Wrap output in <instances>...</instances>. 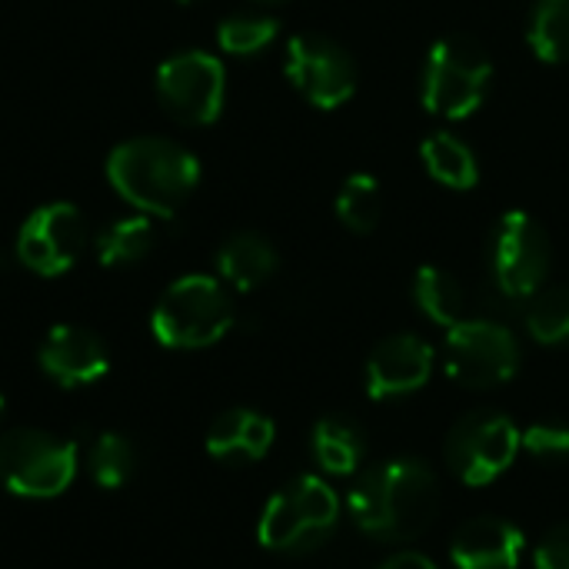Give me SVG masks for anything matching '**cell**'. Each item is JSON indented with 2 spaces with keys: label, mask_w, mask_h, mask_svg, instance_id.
Instances as JSON below:
<instances>
[{
  "label": "cell",
  "mask_w": 569,
  "mask_h": 569,
  "mask_svg": "<svg viewBox=\"0 0 569 569\" xmlns=\"http://www.w3.org/2000/svg\"><path fill=\"white\" fill-rule=\"evenodd\" d=\"M523 533L500 517H477L453 533L450 560L457 569H517L523 560Z\"/></svg>",
  "instance_id": "obj_15"
},
{
  "label": "cell",
  "mask_w": 569,
  "mask_h": 569,
  "mask_svg": "<svg viewBox=\"0 0 569 569\" xmlns=\"http://www.w3.org/2000/svg\"><path fill=\"white\" fill-rule=\"evenodd\" d=\"M530 47L547 63H569V0H540L530 23Z\"/></svg>",
  "instance_id": "obj_24"
},
{
  "label": "cell",
  "mask_w": 569,
  "mask_h": 569,
  "mask_svg": "<svg viewBox=\"0 0 569 569\" xmlns=\"http://www.w3.org/2000/svg\"><path fill=\"white\" fill-rule=\"evenodd\" d=\"M337 520L340 500L333 487L320 477H297L267 500L257 540L273 553H307L337 530Z\"/></svg>",
  "instance_id": "obj_5"
},
{
  "label": "cell",
  "mask_w": 569,
  "mask_h": 569,
  "mask_svg": "<svg viewBox=\"0 0 569 569\" xmlns=\"http://www.w3.org/2000/svg\"><path fill=\"white\" fill-rule=\"evenodd\" d=\"M157 97L177 123L207 127L223 113L227 70L207 50H180L160 63Z\"/></svg>",
  "instance_id": "obj_8"
},
{
  "label": "cell",
  "mask_w": 569,
  "mask_h": 569,
  "mask_svg": "<svg viewBox=\"0 0 569 569\" xmlns=\"http://www.w3.org/2000/svg\"><path fill=\"white\" fill-rule=\"evenodd\" d=\"M520 447H523L530 457L547 460V463L567 460L569 427H560V423H533L530 430H523V433H520Z\"/></svg>",
  "instance_id": "obj_27"
},
{
  "label": "cell",
  "mask_w": 569,
  "mask_h": 569,
  "mask_svg": "<svg viewBox=\"0 0 569 569\" xmlns=\"http://www.w3.org/2000/svg\"><path fill=\"white\" fill-rule=\"evenodd\" d=\"M377 569H440L430 557L423 553H413V550H403V553H393L390 560H383Z\"/></svg>",
  "instance_id": "obj_29"
},
{
  "label": "cell",
  "mask_w": 569,
  "mask_h": 569,
  "mask_svg": "<svg viewBox=\"0 0 569 569\" xmlns=\"http://www.w3.org/2000/svg\"><path fill=\"white\" fill-rule=\"evenodd\" d=\"M363 433L343 417H323L313 427V460L330 477H353L363 467Z\"/></svg>",
  "instance_id": "obj_20"
},
{
  "label": "cell",
  "mask_w": 569,
  "mask_h": 569,
  "mask_svg": "<svg viewBox=\"0 0 569 569\" xmlns=\"http://www.w3.org/2000/svg\"><path fill=\"white\" fill-rule=\"evenodd\" d=\"M443 363L450 380L470 390H490L520 370L517 337L493 320H460L443 343Z\"/></svg>",
  "instance_id": "obj_9"
},
{
  "label": "cell",
  "mask_w": 569,
  "mask_h": 569,
  "mask_svg": "<svg viewBox=\"0 0 569 569\" xmlns=\"http://www.w3.org/2000/svg\"><path fill=\"white\" fill-rule=\"evenodd\" d=\"M277 267H280L277 247L263 233H253V230L227 237L223 247L217 250L220 280L230 290H240V293H250V290L263 287L277 273Z\"/></svg>",
  "instance_id": "obj_17"
},
{
  "label": "cell",
  "mask_w": 569,
  "mask_h": 569,
  "mask_svg": "<svg viewBox=\"0 0 569 569\" xmlns=\"http://www.w3.org/2000/svg\"><path fill=\"white\" fill-rule=\"evenodd\" d=\"M413 300L417 307L440 327H457L463 320V310H467V297H463V287L460 280L443 270V267H420L417 277H413Z\"/></svg>",
  "instance_id": "obj_21"
},
{
  "label": "cell",
  "mask_w": 569,
  "mask_h": 569,
  "mask_svg": "<svg viewBox=\"0 0 569 569\" xmlns=\"http://www.w3.org/2000/svg\"><path fill=\"white\" fill-rule=\"evenodd\" d=\"M37 363L53 383L77 390V387H90L107 377L110 350L93 330L77 327V323H60V327L47 330V337L37 350Z\"/></svg>",
  "instance_id": "obj_13"
},
{
  "label": "cell",
  "mask_w": 569,
  "mask_h": 569,
  "mask_svg": "<svg viewBox=\"0 0 569 569\" xmlns=\"http://www.w3.org/2000/svg\"><path fill=\"white\" fill-rule=\"evenodd\" d=\"M537 569H569V523L553 527L533 550Z\"/></svg>",
  "instance_id": "obj_28"
},
{
  "label": "cell",
  "mask_w": 569,
  "mask_h": 569,
  "mask_svg": "<svg viewBox=\"0 0 569 569\" xmlns=\"http://www.w3.org/2000/svg\"><path fill=\"white\" fill-rule=\"evenodd\" d=\"M277 427L260 410H227L207 430V453L220 463H253L273 447Z\"/></svg>",
  "instance_id": "obj_16"
},
{
  "label": "cell",
  "mask_w": 569,
  "mask_h": 569,
  "mask_svg": "<svg viewBox=\"0 0 569 569\" xmlns=\"http://www.w3.org/2000/svg\"><path fill=\"white\" fill-rule=\"evenodd\" d=\"M237 320L223 280L190 273L173 280L150 313V330L167 350H203L220 343Z\"/></svg>",
  "instance_id": "obj_3"
},
{
  "label": "cell",
  "mask_w": 569,
  "mask_h": 569,
  "mask_svg": "<svg viewBox=\"0 0 569 569\" xmlns=\"http://www.w3.org/2000/svg\"><path fill=\"white\" fill-rule=\"evenodd\" d=\"M433 373V347L417 333H393L380 340L367 360V393L373 400H397L417 393Z\"/></svg>",
  "instance_id": "obj_14"
},
{
  "label": "cell",
  "mask_w": 569,
  "mask_h": 569,
  "mask_svg": "<svg viewBox=\"0 0 569 569\" xmlns=\"http://www.w3.org/2000/svg\"><path fill=\"white\" fill-rule=\"evenodd\" d=\"M550 263L553 247L547 230L527 210L503 213L490 240V267L497 287L513 300H530L543 290Z\"/></svg>",
  "instance_id": "obj_11"
},
{
  "label": "cell",
  "mask_w": 569,
  "mask_h": 569,
  "mask_svg": "<svg viewBox=\"0 0 569 569\" xmlns=\"http://www.w3.org/2000/svg\"><path fill=\"white\" fill-rule=\"evenodd\" d=\"M77 477V447L47 430H10L0 437V483L23 500L60 497Z\"/></svg>",
  "instance_id": "obj_6"
},
{
  "label": "cell",
  "mask_w": 569,
  "mask_h": 569,
  "mask_svg": "<svg viewBox=\"0 0 569 569\" xmlns=\"http://www.w3.org/2000/svg\"><path fill=\"white\" fill-rule=\"evenodd\" d=\"M520 450V430L510 417L497 410H473L460 417L443 447L447 467L467 487H487L500 480L513 467Z\"/></svg>",
  "instance_id": "obj_7"
},
{
  "label": "cell",
  "mask_w": 569,
  "mask_h": 569,
  "mask_svg": "<svg viewBox=\"0 0 569 569\" xmlns=\"http://www.w3.org/2000/svg\"><path fill=\"white\" fill-rule=\"evenodd\" d=\"M347 507L367 537L410 543L430 530L440 507V483L423 460L400 457L367 470L350 490Z\"/></svg>",
  "instance_id": "obj_1"
},
{
  "label": "cell",
  "mask_w": 569,
  "mask_h": 569,
  "mask_svg": "<svg viewBox=\"0 0 569 569\" xmlns=\"http://www.w3.org/2000/svg\"><path fill=\"white\" fill-rule=\"evenodd\" d=\"M277 17L270 13H257V10H243V13H230L220 20L217 27V43L223 53L233 57H257L260 50H267L277 40Z\"/></svg>",
  "instance_id": "obj_23"
},
{
  "label": "cell",
  "mask_w": 569,
  "mask_h": 569,
  "mask_svg": "<svg viewBox=\"0 0 569 569\" xmlns=\"http://www.w3.org/2000/svg\"><path fill=\"white\" fill-rule=\"evenodd\" d=\"M90 243L87 220L77 203L53 200L37 207L17 233V260L37 277H63Z\"/></svg>",
  "instance_id": "obj_12"
},
{
  "label": "cell",
  "mask_w": 569,
  "mask_h": 569,
  "mask_svg": "<svg viewBox=\"0 0 569 569\" xmlns=\"http://www.w3.org/2000/svg\"><path fill=\"white\" fill-rule=\"evenodd\" d=\"M180 3H200V0H180Z\"/></svg>",
  "instance_id": "obj_32"
},
{
  "label": "cell",
  "mask_w": 569,
  "mask_h": 569,
  "mask_svg": "<svg viewBox=\"0 0 569 569\" xmlns=\"http://www.w3.org/2000/svg\"><path fill=\"white\" fill-rule=\"evenodd\" d=\"M337 220L350 230V233H373L380 227L383 217V193H380V180L373 173H353L343 180L337 200H333Z\"/></svg>",
  "instance_id": "obj_22"
},
{
  "label": "cell",
  "mask_w": 569,
  "mask_h": 569,
  "mask_svg": "<svg viewBox=\"0 0 569 569\" xmlns=\"http://www.w3.org/2000/svg\"><path fill=\"white\" fill-rule=\"evenodd\" d=\"M3 410H7V400H3V393H0V420H3Z\"/></svg>",
  "instance_id": "obj_30"
},
{
  "label": "cell",
  "mask_w": 569,
  "mask_h": 569,
  "mask_svg": "<svg viewBox=\"0 0 569 569\" xmlns=\"http://www.w3.org/2000/svg\"><path fill=\"white\" fill-rule=\"evenodd\" d=\"M257 3H280V0H257Z\"/></svg>",
  "instance_id": "obj_31"
},
{
  "label": "cell",
  "mask_w": 569,
  "mask_h": 569,
  "mask_svg": "<svg viewBox=\"0 0 569 569\" xmlns=\"http://www.w3.org/2000/svg\"><path fill=\"white\" fill-rule=\"evenodd\" d=\"M107 180L120 200L147 217H173L200 183V160L167 137H130L107 157Z\"/></svg>",
  "instance_id": "obj_2"
},
{
  "label": "cell",
  "mask_w": 569,
  "mask_h": 569,
  "mask_svg": "<svg viewBox=\"0 0 569 569\" xmlns=\"http://www.w3.org/2000/svg\"><path fill=\"white\" fill-rule=\"evenodd\" d=\"M420 160H423L427 173L450 190H473L480 180V167H477L473 150L460 137H453L450 130L430 133L420 147Z\"/></svg>",
  "instance_id": "obj_18"
},
{
  "label": "cell",
  "mask_w": 569,
  "mask_h": 569,
  "mask_svg": "<svg viewBox=\"0 0 569 569\" xmlns=\"http://www.w3.org/2000/svg\"><path fill=\"white\" fill-rule=\"evenodd\" d=\"M287 80L297 87L303 100H310L320 110H337L357 93V60L350 50L317 30L297 33L287 43V60H283Z\"/></svg>",
  "instance_id": "obj_10"
},
{
  "label": "cell",
  "mask_w": 569,
  "mask_h": 569,
  "mask_svg": "<svg viewBox=\"0 0 569 569\" xmlns=\"http://www.w3.org/2000/svg\"><path fill=\"white\" fill-rule=\"evenodd\" d=\"M133 463H137V457H133L130 440L113 430L100 433L87 453V470H90L93 483L103 490H120L133 477Z\"/></svg>",
  "instance_id": "obj_25"
},
{
  "label": "cell",
  "mask_w": 569,
  "mask_h": 569,
  "mask_svg": "<svg viewBox=\"0 0 569 569\" xmlns=\"http://www.w3.org/2000/svg\"><path fill=\"white\" fill-rule=\"evenodd\" d=\"M490 80H493V60L487 47L470 33H447L427 53L420 97L430 113L447 120H463L483 107L490 93Z\"/></svg>",
  "instance_id": "obj_4"
},
{
  "label": "cell",
  "mask_w": 569,
  "mask_h": 569,
  "mask_svg": "<svg viewBox=\"0 0 569 569\" xmlns=\"http://www.w3.org/2000/svg\"><path fill=\"white\" fill-rule=\"evenodd\" d=\"M90 243H93L100 267L120 270V267L140 263L153 250V217L147 213L120 217L110 227H103Z\"/></svg>",
  "instance_id": "obj_19"
},
{
  "label": "cell",
  "mask_w": 569,
  "mask_h": 569,
  "mask_svg": "<svg viewBox=\"0 0 569 569\" xmlns=\"http://www.w3.org/2000/svg\"><path fill=\"white\" fill-rule=\"evenodd\" d=\"M527 330L537 343H547V347L569 343V287H550L530 297Z\"/></svg>",
  "instance_id": "obj_26"
}]
</instances>
